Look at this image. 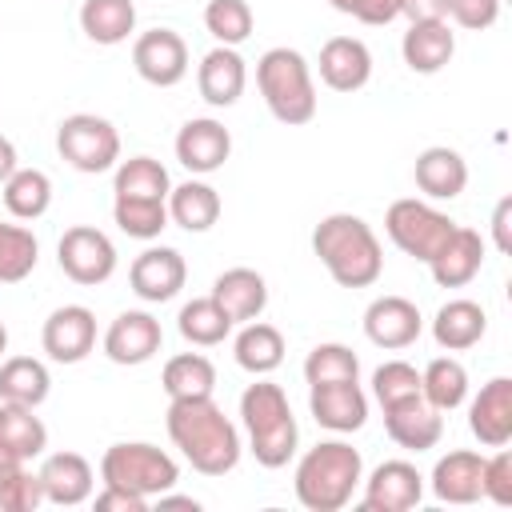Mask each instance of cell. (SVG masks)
I'll use <instances>...</instances> for the list:
<instances>
[{"label": "cell", "mask_w": 512, "mask_h": 512, "mask_svg": "<svg viewBox=\"0 0 512 512\" xmlns=\"http://www.w3.org/2000/svg\"><path fill=\"white\" fill-rule=\"evenodd\" d=\"M168 440L200 476H224L240 464V432L212 396L168 400Z\"/></svg>", "instance_id": "cell-1"}, {"label": "cell", "mask_w": 512, "mask_h": 512, "mask_svg": "<svg viewBox=\"0 0 512 512\" xmlns=\"http://www.w3.org/2000/svg\"><path fill=\"white\" fill-rule=\"evenodd\" d=\"M312 252L328 268V276L340 288H368L384 272V248L372 232L352 212H332L312 228Z\"/></svg>", "instance_id": "cell-2"}, {"label": "cell", "mask_w": 512, "mask_h": 512, "mask_svg": "<svg viewBox=\"0 0 512 512\" xmlns=\"http://www.w3.org/2000/svg\"><path fill=\"white\" fill-rule=\"evenodd\" d=\"M364 480V460L348 440H320L296 464V500L308 512H340Z\"/></svg>", "instance_id": "cell-3"}, {"label": "cell", "mask_w": 512, "mask_h": 512, "mask_svg": "<svg viewBox=\"0 0 512 512\" xmlns=\"http://www.w3.org/2000/svg\"><path fill=\"white\" fill-rule=\"evenodd\" d=\"M240 420L248 432V452L256 456L260 468H284L296 456L300 428H296L292 404L280 384L272 380L248 384L240 396Z\"/></svg>", "instance_id": "cell-4"}, {"label": "cell", "mask_w": 512, "mask_h": 512, "mask_svg": "<svg viewBox=\"0 0 512 512\" xmlns=\"http://www.w3.org/2000/svg\"><path fill=\"white\" fill-rule=\"evenodd\" d=\"M256 88L268 104V112L288 124L300 128L316 116V84H312V68L296 48H268L256 60Z\"/></svg>", "instance_id": "cell-5"}, {"label": "cell", "mask_w": 512, "mask_h": 512, "mask_svg": "<svg viewBox=\"0 0 512 512\" xmlns=\"http://www.w3.org/2000/svg\"><path fill=\"white\" fill-rule=\"evenodd\" d=\"M100 480H104V484H116V488H128V492H136V496H144V500H152V496L176 488L180 464H176L164 448H156V444H148V440H124V444H112V448L100 456Z\"/></svg>", "instance_id": "cell-6"}, {"label": "cell", "mask_w": 512, "mask_h": 512, "mask_svg": "<svg viewBox=\"0 0 512 512\" xmlns=\"http://www.w3.org/2000/svg\"><path fill=\"white\" fill-rule=\"evenodd\" d=\"M452 228H456V220H452L448 212H440V208H432L428 200H416V196L392 200L388 212H384V232H388V240H392L404 256H412V260H420V264H428V260L436 256V248L452 236Z\"/></svg>", "instance_id": "cell-7"}, {"label": "cell", "mask_w": 512, "mask_h": 512, "mask_svg": "<svg viewBox=\"0 0 512 512\" xmlns=\"http://www.w3.org/2000/svg\"><path fill=\"white\" fill-rule=\"evenodd\" d=\"M56 152L76 172L96 176V172H108L120 164V132L112 128V120H104L96 112H72L56 128Z\"/></svg>", "instance_id": "cell-8"}, {"label": "cell", "mask_w": 512, "mask_h": 512, "mask_svg": "<svg viewBox=\"0 0 512 512\" xmlns=\"http://www.w3.org/2000/svg\"><path fill=\"white\" fill-rule=\"evenodd\" d=\"M56 264L72 284L96 288V284L112 280V272H116V244L108 240V232H100L92 224H76L60 236Z\"/></svg>", "instance_id": "cell-9"}, {"label": "cell", "mask_w": 512, "mask_h": 512, "mask_svg": "<svg viewBox=\"0 0 512 512\" xmlns=\"http://www.w3.org/2000/svg\"><path fill=\"white\" fill-rule=\"evenodd\" d=\"M132 68L140 72V80H148L152 88H172L188 76V44L180 32L172 28H152L140 32L132 44Z\"/></svg>", "instance_id": "cell-10"}, {"label": "cell", "mask_w": 512, "mask_h": 512, "mask_svg": "<svg viewBox=\"0 0 512 512\" xmlns=\"http://www.w3.org/2000/svg\"><path fill=\"white\" fill-rule=\"evenodd\" d=\"M164 344V332H160V320L144 308H128L120 312L108 332H104V356L112 364H124V368H136V364H148Z\"/></svg>", "instance_id": "cell-11"}, {"label": "cell", "mask_w": 512, "mask_h": 512, "mask_svg": "<svg viewBox=\"0 0 512 512\" xmlns=\"http://www.w3.org/2000/svg\"><path fill=\"white\" fill-rule=\"evenodd\" d=\"M40 344L48 352V360L56 364H80L92 348H96V316L84 304H64L56 308L44 328H40Z\"/></svg>", "instance_id": "cell-12"}, {"label": "cell", "mask_w": 512, "mask_h": 512, "mask_svg": "<svg viewBox=\"0 0 512 512\" xmlns=\"http://www.w3.org/2000/svg\"><path fill=\"white\" fill-rule=\"evenodd\" d=\"M184 280H188V264H184V256H180L176 248H168V244L144 248V252L132 260V268H128L132 292H136L140 300H148V304L172 300V296L184 288Z\"/></svg>", "instance_id": "cell-13"}, {"label": "cell", "mask_w": 512, "mask_h": 512, "mask_svg": "<svg viewBox=\"0 0 512 512\" xmlns=\"http://www.w3.org/2000/svg\"><path fill=\"white\" fill-rule=\"evenodd\" d=\"M420 332H424V316L408 296H376L364 308V336L376 348L400 352V348L416 344Z\"/></svg>", "instance_id": "cell-14"}, {"label": "cell", "mask_w": 512, "mask_h": 512, "mask_svg": "<svg viewBox=\"0 0 512 512\" xmlns=\"http://www.w3.org/2000/svg\"><path fill=\"white\" fill-rule=\"evenodd\" d=\"M424 500V476L408 460H384L364 480V508L368 512H408Z\"/></svg>", "instance_id": "cell-15"}, {"label": "cell", "mask_w": 512, "mask_h": 512, "mask_svg": "<svg viewBox=\"0 0 512 512\" xmlns=\"http://www.w3.org/2000/svg\"><path fill=\"white\" fill-rule=\"evenodd\" d=\"M308 412L328 432H356L368 420V396H364L360 380L308 384Z\"/></svg>", "instance_id": "cell-16"}, {"label": "cell", "mask_w": 512, "mask_h": 512, "mask_svg": "<svg viewBox=\"0 0 512 512\" xmlns=\"http://www.w3.org/2000/svg\"><path fill=\"white\" fill-rule=\"evenodd\" d=\"M228 156H232V132L212 116H196L176 132V160L192 176H208L224 168Z\"/></svg>", "instance_id": "cell-17"}, {"label": "cell", "mask_w": 512, "mask_h": 512, "mask_svg": "<svg viewBox=\"0 0 512 512\" xmlns=\"http://www.w3.org/2000/svg\"><path fill=\"white\" fill-rule=\"evenodd\" d=\"M384 432L392 444H400L408 452H428L444 436V416L424 396H408V400H396L384 408Z\"/></svg>", "instance_id": "cell-18"}, {"label": "cell", "mask_w": 512, "mask_h": 512, "mask_svg": "<svg viewBox=\"0 0 512 512\" xmlns=\"http://www.w3.org/2000/svg\"><path fill=\"white\" fill-rule=\"evenodd\" d=\"M468 428L484 448H504L512 440V380L492 376L468 404Z\"/></svg>", "instance_id": "cell-19"}, {"label": "cell", "mask_w": 512, "mask_h": 512, "mask_svg": "<svg viewBox=\"0 0 512 512\" xmlns=\"http://www.w3.org/2000/svg\"><path fill=\"white\" fill-rule=\"evenodd\" d=\"M480 268H484V236L476 228H464V224H456L452 236L428 260V272L440 288H464L476 280Z\"/></svg>", "instance_id": "cell-20"}, {"label": "cell", "mask_w": 512, "mask_h": 512, "mask_svg": "<svg viewBox=\"0 0 512 512\" xmlns=\"http://www.w3.org/2000/svg\"><path fill=\"white\" fill-rule=\"evenodd\" d=\"M40 488H44V504H60V508H76L92 496V464L80 452H52L40 464Z\"/></svg>", "instance_id": "cell-21"}, {"label": "cell", "mask_w": 512, "mask_h": 512, "mask_svg": "<svg viewBox=\"0 0 512 512\" xmlns=\"http://www.w3.org/2000/svg\"><path fill=\"white\" fill-rule=\"evenodd\" d=\"M244 84H248V68L236 48L216 44L212 52H204L196 68V88L212 108H232L244 96Z\"/></svg>", "instance_id": "cell-22"}, {"label": "cell", "mask_w": 512, "mask_h": 512, "mask_svg": "<svg viewBox=\"0 0 512 512\" xmlns=\"http://www.w3.org/2000/svg\"><path fill=\"white\" fill-rule=\"evenodd\" d=\"M320 80L332 92H360L372 80V52L356 36H332L320 48Z\"/></svg>", "instance_id": "cell-23"}, {"label": "cell", "mask_w": 512, "mask_h": 512, "mask_svg": "<svg viewBox=\"0 0 512 512\" xmlns=\"http://www.w3.org/2000/svg\"><path fill=\"white\" fill-rule=\"evenodd\" d=\"M412 180L428 200H456L468 188V164L456 148L448 144H432L416 156L412 164Z\"/></svg>", "instance_id": "cell-24"}, {"label": "cell", "mask_w": 512, "mask_h": 512, "mask_svg": "<svg viewBox=\"0 0 512 512\" xmlns=\"http://www.w3.org/2000/svg\"><path fill=\"white\" fill-rule=\"evenodd\" d=\"M208 296L224 308V316L232 324H248V320H256L268 308V284H264V276L256 268H228V272H220L212 280Z\"/></svg>", "instance_id": "cell-25"}, {"label": "cell", "mask_w": 512, "mask_h": 512, "mask_svg": "<svg viewBox=\"0 0 512 512\" xmlns=\"http://www.w3.org/2000/svg\"><path fill=\"white\" fill-rule=\"evenodd\" d=\"M400 52H404V64L412 72L432 76L452 60L456 32L448 28V20H416V24H408V32L400 40Z\"/></svg>", "instance_id": "cell-26"}, {"label": "cell", "mask_w": 512, "mask_h": 512, "mask_svg": "<svg viewBox=\"0 0 512 512\" xmlns=\"http://www.w3.org/2000/svg\"><path fill=\"white\" fill-rule=\"evenodd\" d=\"M480 476H484V456L456 448L436 460L432 468V496L444 504H476L480 500Z\"/></svg>", "instance_id": "cell-27"}, {"label": "cell", "mask_w": 512, "mask_h": 512, "mask_svg": "<svg viewBox=\"0 0 512 512\" xmlns=\"http://www.w3.org/2000/svg\"><path fill=\"white\" fill-rule=\"evenodd\" d=\"M484 332H488L484 308H480L476 300H464V296L440 304V312L432 316V340H436L444 352H464V348L480 344Z\"/></svg>", "instance_id": "cell-28"}, {"label": "cell", "mask_w": 512, "mask_h": 512, "mask_svg": "<svg viewBox=\"0 0 512 512\" xmlns=\"http://www.w3.org/2000/svg\"><path fill=\"white\" fill-rule=\"evenodd\" d=\"M232 356H236V364H240L244 372L268 376V372H276V368L284 364V336H280L276 324H264V320L256 316V320H248V324L236 332Z\"/></svg>", "instance_id": "cell-29"}, {"label": "cell", "mask_w": 512, "mask_h": 512, "mask_svg": "<svg viewBox=\"0 0 512 512\" xmlns=\"http://www.w3.org/2000/svg\"><path fill=\"white\" fill-rule=\"evenodd\" d=\"M168 220L184 232H208L220 220V192L204 180H184L168 192Z\"/></svg>", "instance_id": "cell-30"}, {"label": "cell", "mask_w": 512, "mask_h": 512, "mask_svg": "<svg viewBox=\"0 0 512 512\" xmlns=\"http://www.w3.org/2000/svg\"><path fill=\"white\" fill-rule=\"evenodd\" d=\"M48 392H52V376H48L44 360H36V356H8L0 364V400L40 408L48 400Z\"/></svg>", "instance_id": "cell-31"}, {"label": "cell", "mask_w": 512, "mask_h": 512, "mask_svg": "<svg viewBox=\"0 0 512 512\" xmlns=\"http://www.w3.org/2000/svg\"><path fill=\"white\" fill-rule=\"evenodd\" d=\"M80 28L92 44H124L136 28V4L132 0H84L80 4Z\"/></svg>", "instance_id": "cell-32"}, {"label": "cell", "mask_w": 512, "mask_h": 512, "mask_svg": "<svg viewBox=\"0 0 512 512\" xmlns=\"http://www.w3.org/2000/svg\"><path fill=\"white\" fill-rule=\"evenodd\" d=\"M0 444H4L8 452H16L20 460L44 456V448H48V428H44V420L36 416V408L0 400Z\"/></svg>", "instance_id": "cell-33"}, {"label": "cell", "mask_w": 512, "mask_h": 512, "mask_svg": "<svg viewBox=\"0 0 512 512\" xmlns=\"http://www.w3.org/2000/svg\"><path fill=\"white\" fill-rule=\"evenodd\" d=\"M420 396L436 412H452L468 400V368L456 356H436L420 372Z\"/></svg>", "instance_id": "cell-34"}, {"label": "cell", "mask_w": 512, "mask_h": 512, "mask_svg": "<svg viewBox=\"0 0 512 512\" xmlns=\"http://www.w3.org/2000/svg\"><path fill=\"white\" fill-rule=\"evenodd\" d=\"M160 384L168 392V400H196V396H212L216 388V368L204 352H180L164 364Z\"/></svg>", "instance_id": "cell-35"}, {"label": "cell", "mask_w": 512, "mask_h": 512, "mask_svg": "<svg viewBox=\"0 0 512 512\" xmlns=\"http://www.w3.org/2000/svg\"><path fill=\"white\" fill-rule=\"evenodd\" d=\"M0 188H4V208L16 220H40L52 208V180L40 168H16Z\"/></svg>", "instance_id": "cell-36"}, {"label": "cell", "mask_w": 512, "mask_h": 512, "mask_svg": "<svg viewBox=\"0 0 512 512\" xmlns=\"http://www.w3.org/2000/svg\"><path fill=\"white\" fill-rule=\"evenodd\" d=\"M116 196H136V200H168L172 180L168 168L152 156H128L116 164V180H112Z\"/></svg>", "instance_id": "cell-37"}, {"label": "cell", "mask_w": 512, "mask_h": 512, "mask_svg": "<svg viewBox=\"0 0 512 512\" xmlns=\"http://www.w3.org/2000/svg\"><path fill=\"white\" fill-rule=\"evenodd\" d=\"M176 328H180V336H184L188 344L212 348V344H224V340H228L232 320L224 316V308H220L212 296H196V300H188V304L180 308Z\"/></svg>", "instance_id": "cell-38"}, {"label": "cell", "mask_w": 512, "mask_h": 512, "mask_svg": "<svg viewBox=\"0 0 512 512\" xmlns=\"http://www.w3.org/2000/svg\"><path fill=\"white\" fill-rule=\"evenodd\" d=\"M112 220L124 236L132 240H156L168 228V200H136V196H116L112 200Z\"/></svg>", "instance_id": "cell-39"}, {"label": "cell", "mask_w": 512, "mask_h": 512, "mask_svg": "<svg viewBox=\"0 0 512 512\" xmlns=\"http://www.w3.org/2000/svg\"><path fill=\"white\" fill-rule=\"evenodd\" d=\"M36 256H40V244L32 228L0 224V284H20L24 276H32Z\"/></svg>", "instance_id": "cell-40"}, {"label": "cell", "mask_w": 512, "mask_h": 512, "mask_svg": "<svg viewBox=\"0 0 512 512\" xmlns=\"http://www.w3.org/2000/svg\"><path fill=\"white\" fill-rule=\"evenodd\" d=\"M204 28L216 36V44H244L256 28V16H252V4L248 0H208L204 8Z\"/></svg>", "instance_id": "cell-41"}, {"label": "cell", "mask_w": 512, "mask_h": 512, "mask_svg": "<svg viewBox=\"0 0 512 512\" xmlns=\"http://www.w3.org/2000/svg\"><path fill=\"white\" fill-rule=\"evenodd\" d=\"M304 380L308 384H336V380H360V360L348 344H316L304 360Z\"/></svg>", "instance_id": "cell-42"}, {"label": "cell", "mask_w": 512, "mask_h": 512, "mask_svg": "<svg viewBox=\"0 0 512 512\" xmlns=\"http://www.w3.org/2000/svg\"><path fill=\"white\" fill-rule=\"evenodd\" d=\"M372 396L380 400V408L408 400V396H420V372L408 360H384L372 372Z\"/></svg>", "instance_id": "cell-43"}, {"label": "cell", "mask_w": 512, "mask_h": 512, "mask_svg": "<svg viewBox=\"0 0 512 512\" xmlns=\"http://www.w3.org/2000/svg\"><path fill=\"white\" fill-rule=\"evenodd\" d=\"M480 496H488V500L500 504V508L512 504V452H508V448H496L492 456H484Z\"/></svg>", "instance_id": "cell-44"}, {"label": "cell", "mask_w": 512, "mask_h": 512, "mask_svg": "<svg viewBox=\"0 0 512 512\" xmlns=\"http://www.w3.org/2000/svg\"><path fill=\"white\" fill-rule=\"evenodd\" d=\"M44 504V488H40V476L20 468L16 476H8L0 484V508L4 512H36Z\"/></svg>", "instance_id": "cell-45"}, {"label": "cell", "mask_w": 512, "mask_h": 512, "mask_svg": "<svg viewBox=\"0 0 512 512\" xmlns=\"http://www.w3.org/2000/svg\"><path fill=\"white\" fill-rule=\"evenodd\" d=\"M448 16L468 32H484L500 20V0H448Z\"/></svg>", "instance_id": "cell-46"}, {"label": "cell", "mask_w": 512, "mask_h": 512, "mask_svg": "<svg viewBox=\"0 0 512 512\" xmlns=\"http://www.w3.org/2000/svg\"><path fill=\"white\" fill-rule=\"evenodd\" d=\"M92 504H96V512H144V508H148L144 496H136V492H128V488H116V484H104Z\"/></svg>", "instance_id": "cell-47"}, {"label": "cell", "mask_w": 512, "mask_h": 512, "mask_svg": "<svg viewBox=\"0 0 512 512\" xmlns=\"http://www.w3.org/2000/svg\"><path fill=\"white\" fill-rule=\"evenodd\" d=\"M360 24H372V28H384L400 16V0H360L356 12H352Z\"/></svg>", "instance_id": "cell-48"}, {"label": "cell", "mask_w": 512, "mask_h": 512, "mask_svg": "<svg viewBox=\"0 0 512 512\" xmlns=\"http://www.w3.org/2000/svg\"><path fill=\"white\" fill-rule=\"evenodd\" d=\"M492 240H496V248L504 256L512 252V196H504L496 204V212H492Z\"/></svg>", "instance_id": "cell-49"}, {"label": "cell", "mask_w": 512, "mask_h": 512, "mask_svg": "<svg viewBox=\"0 0 512 512\" xmlns=\"http://www.w3.org/2000/svg\"><path fill=\"white\" fill-rule=\"evenodd\" d=\"M400 16H408V24H416V20H448V0H400Z\"/></svg>", "instance_id": "cell-50"}, {"label": "cell", "mask_w": 512, "mask_h": 512, "mask_svg": "<svg viewBox=\"0 0 512 512\" xmlns=\"http://www.w3.org/2000/svg\"><path fill=\"white\" fill-rule=\"evenodd\" d=\"M16 168H20V164H16V144H12L8 136H0V184H4Z\"/></svg>", "instance_id": "cell-51"}, {"label": "cell", "mask_w": 512, "mask_h": 512, "mask_svg": "<svg viewBox=\"0 0 512 512\" xmlns=\"http://www.w3.org/2000/svg\"><path fill=\"white\" fill-rule=\"evenodd\" d=\"M24 464H28V460H20V456H16V452H8V448H4V444H0V484H4V480H8V476H16V472H20V468H24Z\"/></svg>", "instance_id": "cell-52"}, {"label": "cell", "mask_w": 512, "mask_h": 512, "mask_svg": "<svg viewBox=\"0 0 512 512\" xmlns=\"http://www.w3.org/2000/svg\"><path fill=\"white\" fill-rule=\"evenodd\" d=\"M328 4H332V8H336V12H344V16H352V12H356V4H360V0H328Z\"/></svg>", "instance_id": "cell-53"}, {"label": "cell", "mask_w": 512, "mask_h": 512, "mask_svg": "<svg viewBox=\"0 0 512 512\" xmlns=\"http://www.w3.org/2000/svg\"><path fill=\"white\" fill-rule=\"evenodd\" d=\"M4 348H8V328H4V320H0V356H4Z\"/></svg>", "instance_id": "cell-54"}]
</instances>
